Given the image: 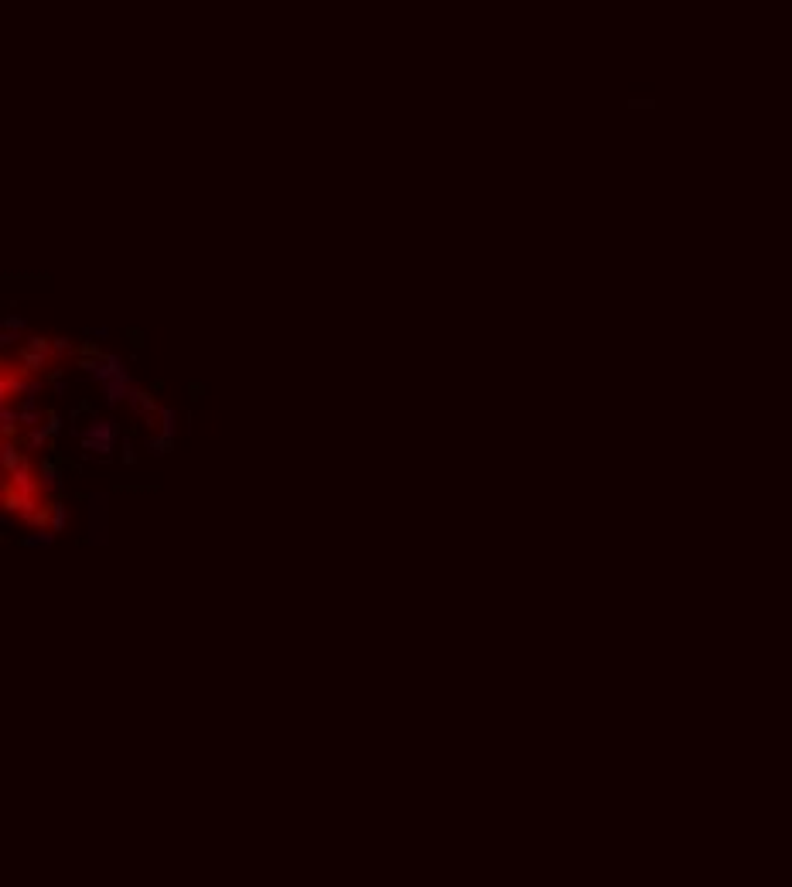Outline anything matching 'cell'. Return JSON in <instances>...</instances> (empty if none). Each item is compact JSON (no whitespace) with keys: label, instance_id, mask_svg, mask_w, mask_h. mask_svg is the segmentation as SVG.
Returning <instances> with one entry per match:
<instances>
[{"label":"cell","instance_id":"cell-1","mask_svg":"<svg viewBox=\"0 0 792 887\" xmlns=\"http://www.w3.org/2000/svg\"><path fill=\"white\" fill-rule=\"evenodd\" d=\"M55 359V338H45V335H31L24 345L18 348V369L21 376H41L45 369L52 366Z\"/></svg>","mask_w":792,"mask_h":887},{"label":"cell","instance_id":"cell-2","mask_svg":"<svg viewBox=\"0 0 792 887\" xmlns=\"http://www.w3.org/2000/svg\"><path fill=\"white\" fill-rule=\"evenodd\" d=\"M4 512H14V516H21V519L28 522L35 512H38V499H35V495H24V492H18L14 485L7 482L4 485Z\"/></svg>","mask_w":792,"mask_h":887},{"label":"cell","instance_id":"cell-3","mask_svg":"<svg viewBox=\"0 0 792 887\" xmlns=\"http://www.w3.org/2000/svg\"><path fill=\"white\" fill-rule=\"evenodd\" d=\"M0 464H4L7 478H11V475H18V471H31L28 454L18 451V444H14V441H4V447H0Z\"/></svg>","mask_w":792,"mask_h":887},{"label":"cell","instance_id":"cell-4","mask_svg":"<svg viewBox=\"0 0 792 887\" xmlns=\"http://www.w3.org/2000/svg\"><path fill=\"white\" fill-rule=\"evenodd\" d=\"M31 389H35V386H28L21 372H11V369H7V372L0 376V403L7 406V403H11V396H28Z\"/></svg>","mask_w":792,"mask_h":887},{"label":"cell","instance_id":"cell-5","mask_svg":"<svg viewBox=\"0 0 792 887\" xmlns=\"http://www.w3.org/2000/svg\"><path fill=\"white\" fill-rule=\"evenodd\" d=\"M0 430H4V441H14L21 430V417L18 413H11V406H4L0 410Z\"/></svg>","mask_w":792,"mask_h":887},{"label":"cell","instance_id":"cell-6","mask_svg":"<svg viewBox=\"0 0 792 887\" xmlns=\"http://www.w3.org/2000/svg\"><path fill=\"white\" fill-rule=\"evenodd\" d=\"M11 485H14L18 492H24V495H35L41 482H35V475H31V471H18V475H11Z\"/></svg>","mask_w":792,"mask_h":887},{"label":"cell","instance_id":"cell-7","mask_svg":"<svg viewBox=\"0 0 792 887\" xmlns=\"http://www.w3.org/2000/svg\"><path fill=\"white\" fill-rule=\"evenodd\" d=\"M127 400L134 403V410H144V413H157V403L151 400V393H144V389H134V393H130Z\"/></svg>","mask_w":792,"mask_h":887},{"label":"cell","instance_id":"cell-8","mask_svg":"<svg viewBox=\"0 0 792 887\" xmlns=\"http://www.w3.org/2000/svg\"><path fill=\"white\" fill-rule=\"evenodd\" d=\"M171 441H174V434H151V437H147V447H151L154 454H168V451H171Z\"/></svg>","mask_w":792,"mask_h":887},{"label":"cell","instance_id":"cell-9","mask_svg":"<svg viewBox=\"0 0 792 887\" xmlns=\"http://www.w3.org/2000/svg\"><path fill=\"white\" fill-rule=\"evenodd\" d=\"M45 437H48V430L35 427V430H31V437H28V447H31V451H38L41 444H45Z\"/></svg>","mask_w":792,"mask_h":887},{"label":"cell","instance_id":"cell-10","mask_svg":"<svg viewBox=\"0 0 792 887\" xmlns=\"http://www.w3.org/2000/svg\"><path fill=\"white\" fill-rule=\"evenodd\" d=\"M65 352H72V342L69 338H55V355H65Z\"/></svg>","mask_w":792,"mask_h":887}]
</instances>
